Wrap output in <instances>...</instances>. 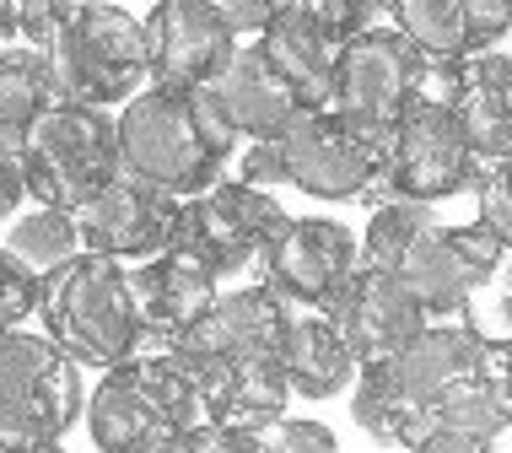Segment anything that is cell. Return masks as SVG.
Instances as JSON below:
<instances>
[{
	"label": "cell",
	"instance_id": "obj_12",
	"mask_svg": "<svg viewBox=\"0 0 512 453\" xmlns=\"http://www.w3.org/2000/svg\"><path fill=\"white\" fill-rule=\"evenodd\" d=\"M281 162H286V184L313 200H367L372 184H378L383 146L356 135L329 108H302L281 130Z\"/></svg>",
	"mask_w": 512,
	"mask_h": 453
},
{
	"label": "cell",
	"instance_id": "obj_32",
	"mask_svg": "<svg viewBox=\"0 0 512 453\" xmlns=\"http://www.w3.org/2000/svg\"><path fill=\"white\" fill-rule=\"evenodd\" d=\"M238 184L248 189H270L286 184V162H281V141H248L243 157H238Z\"/></svg>",
	"mask_w": 512,
	"mask_h": 453
},
{
	"label": "cell",
	"instance_id": "obj_30",
	"mask_svg": "<svg viewBox=\"0 0 512 453\" xmlns=\"http://www.w3.org/2000/svg\"><path fill=\"white\" fill-rule=\"evenodd\" d=\"M459 98H464V60H421L415 87H410V108H448V114H459Z\"/></svg>",
	"mask_w": 512,
	"mask_h": 453
},
{
	"label": "cell",
	"instance_id": "obj_25",
	"mask_svg": "<svg viewBox=\"0 0 512 453\" xmlns=\"http://www.w3.org/2000/svg\"><path fill=\"white\" fill-rule=\"evenodd\" d=\"M11 259H22L38 281H49L54 270H65L71 259H81V227L71 211H49V205H33L27 216H17L0 243Z\"/></svg>",
	"mask_w": 512,
	"mask_h": 453
},
{
	"label": "cell",
	"instance_id": "obj_31",
	"mask_svg": "<svg viewBox=\"0 0 512 453\" xmlns=\"http://www.w3.org/2000/svg\"><path fill=\"white\" fill-rule=\"evenodd\" d=\"M254 437H259L265 453H340L335 432H329L324 421H302V416H281Z\"/></svg>",
	"mask_w": 512,
	"mask_h": 453
},
{
	"label": "cell",
	"instance_id": "obj_17",
	"mask_svg": "<svg viewBox=\"0 0 512 453\" xmlns=\"http://www.w3.org/2000/svg\"><path fill=\"white\" fill-rule=\"evenodd\" d=\"M216 281H221L216 270L184 243H168L157 259L130 265V292H135V313H141V335H146L141 356L178 346L221 297Z\"/></svg>",
	"mask_w": 512,
	"mask_h": 453
},
{
	"label": "cell",
	"instance_id": "obj_6",
	"mask_svg": "<svg viewBox=\"0 0 512 453\" xmlns=\"http://www.w3.org/2000/svg\"><path fill=\"white\" fill-rule=\"evenodd\" d=\"M119 125V168L141 184L162 189L173 200H195L211 184H221V157L205 146L195 103L184 92L146 87L135 103L114 114Z\"/></svg>",
	"mask_w": 512,
	"mask_h": 453
},
{
	"label": "cell",
	"instance_id": "obj_29",
	"mask_svg": "<svg viewBox=\"0 0 512 453\" xmlns=\"http://www.w3.org/2000/svg\"><path fill=\"white\" fill-rule=\"evenodd\" d=\"M38 292H44V281H38L22 259H11L6 249H0V335H11L22 319H33Z\"/></svg>",
	"mask_w": 512,
	"mask_h": 453
},
{
	"label": "cell",
	"instance_id": "obj_2",
	"mask_svg": "<svg viewBox=\"0 0 512 453\" xmlns=\"http://www.w3.org/2000/svg\"><path fill=\"white\" fill-rule=\"evenodd\" d=\"M205 427L211 416L173 351H146L103 373L87 400V432L98 453H173L189 432Z\"/></svg>",
	"mask_w": 512,
	"mask_h": 453
},
{
	"label": "cell",
	"instance_id": "obj_16",
	"mask_svg": "<svg viewBox=\"0 0 512 453\" xmlns=\"http://www.w3.org/2000/svg\"><path fill=\"white\" fill-rule=\"evenodd\" d=\"M496 346H502V340L486 335L480 324H469V319H442V324H426L421 335H415L410 346L399 351L394 362H383V367L394 373L399 394H405V400L421 410V421H426V427H432V437H437V410L448 405L453 394H459L464 383L491 362Z\"/></svg>",
	"mask_w": 512,
	"mask_h": 453
},
{
	"label": "cell",
	"instance_id": "obj_14",
	"mask_svg": "<svg viewBox=\"0 0 512 453\" xmlns=\"http://www.w3.org/2000/svg\"><path fill=\"white\" fill-rule=\"evenodd\" d=\"M146 54L157 92H200L232 65L238 38L221 27L211 0H162L146 17Z\"/></svg>",
	"mask_w": 512,
	"mask_h": 453
},
{
	"label": "cell",
	"instance_id": "obj_28",
	"mask_svg": "<svg viewBox=\"0 0 512 453\" xmlns=\"http://www.w3.org/2000/svg\"><path fill=\"white\" fill-rule=\"evenodd\" d=\"M475 205H480L475 222L512 254V162L480 168V178H475Z\"/></svg>",
	"mask_w": 512,
	"mask_h": 453
},
{
	"label": "cell",
	"instance_id": "obj_3",
	"mask_svg": "<svg viewBox=\"0 0 512 453\" xmlns=\"http://www.w3.org/2000/svg\"><path fill=\"white\" fill-rule=\"evenodd\" d=\"M54 103L65 108H124L151 87L146 22L124 6H60V33L49 44Z\"/></svg>",
	"mask_w": 512,
	"mask_h": 453
},
{
	"label": "cell",
	"instance_id": "obj_11",
	"mask_svg": "<svg viewBox=\"0 0 512 453\" xmlns=\"http://www.w3.org/2000/svg\"><path fill=\"white\" fill-rule=\"evenodd\" d=\"M502 259H507V249L480 222L432 227L410 249V259L394 270V276L405 281V292L415 302H421L426 324H442V319H464L480 286L496 281Z\"/></svg>",
	"mask_w": 512,
	"mask_h": 453
},
{
	"label": "cell",
	"instance_id": "obj_24",
	"mask_svg": "<svg viewBox=\"0 0 512 453\" xmlns=\"http://www.w3.org/2000/svg\"><path fill=\"white\" fill-rule=\"evenodd\" d=\"M351 416H356V427H362L372 443H383V448H410L415 453L426 437H432V427L421 421V410L399 394L389 367H362V373H356Z\"/></svg>",
	"mask_w": 512,
	"mask_h": 453
},
{
	"label": "cell",
	"instance_id": "obj_7",
	"mask_svg": "<svg viewBox=\"0 0 512 453\" xmlns=\"http://www.w3.org/2000/svg\"><path fill=\"white\" fill-rule=\"evenodd\" d=\"M475 178H480V162L469 151L459 114H448V108H405V119L383 141L378 184H372L367 205H383V200L437 205L448 195L475 189Z\"/></svg>",
	"mask_w": 512,
	"mask_h": 453
},
{
	"label": "cell",
	"instance_id": "obj_33",
	"mask_svg": "<svg viewBox=\"0 0 512 453\" xmlns=\"http://www.w3.org/2000/svg\"><path fill=\"white\" fill-rule=\"evenodd\" d=\"M189 103H195V119H200V135H205V146L216 151L221 162L238 151V130H232V119L221 114V103H216V92L211 87H200V92H189Z\"/></svg>",
	"mask_w": 512,
	"mask_h": 453
},
{
	"label": "cell",
	"instance_id": "obj_5",
	"mask_svg": "<svg viewBox=\"0 0 512 453\" xmlns=\"http://www.w3.org/2000/svg\"><path fill=\"white\" fill-rule=\"evenodd\" d=\"M81 405L87 394L71 356H60L44 335H27V329L0 335V453L60 448Z\"/></svg>",
	"mask_w": 512,
	"mask_h": 453
},
{
	"label": "cell",
	"instance_id": "obj_19",
	"mask_svg": "<svg viewBox=\"0 0 512 453\" xmlns=\"http://www.w3.org/2000/svg\"><path fill=\"white\" fill-rule=\"evenodd\" d=\"M389 27L421 60H475L512 33L507 0H399Z\"/></svg>",
	"mask_w": 512,
	"mask_h": 453
},
{
	"label": "cell",
	"instance_id": "obj_22",
	"mask_svg": "<svg viewBox=\"0 0 512 453\" xmlns=\"http://www.w3.org/2000/svg\"><path fill=\"white\" fill-rule=\"evenodd\" d=\"M286 373V389L302 400H335L356 383V356L345 351V340L335 335V324L313 308H286V329H281V351H275Z\"/></svg>",
	"mask_w": 512,
	"mask_h": 453
},
{
	"label": "cell",
	"instance_id": "obj_34",
	"mask_svg": "<svg viewBox=\"0 0 512 453\" xmlns=\"http://www.w3.org/2000/svg\"><path fill=\"white\" fill-rule=\"evenodd\" d=\"M27 200V184H22V135L0 130V222Z\"/></svg>",
	"mask_w": 512,
	"mask_h": 453
},
{
	"label": "cell",
	"instance_id": "obj_9",
	"mask_svg": "<svg viewBox=\"0 0 512 453\" xmlns=\"http://www.w3.org/2000/svg\"><path fill=\"white\" fill-rule=\"evenodd\" d=\"M254 265H259V286L275 292L286 308L324 313L329 297L362 265V243L351 238L345 222H329V216H286Z\"/></svg>",
	"mask_w": 512,
	"mask_h": 453
},
{
	"label": "cell",
	"instance_id": "obj_36",
	"mask_svg": "<svg viewBox=\"0 0 512 453\" xmlns=\"http://www.w3.org/2000/svg\"><path fill=\"white\" fill-rule=\"evenodd\" d=\"M173 453H265L254 432H238V427H205V432H189Z\"/></svg>",
	"mask_w": 512,
	"mask_h": 453
},
{
	"label": "cell",
	"instance_id": "obj_18",
	"mask_svg": "<svg viewBox=\"0 0 512 453\" xmlns=\"http://www.w3.org/2000/svg\"><path fill=\"white\" fill-rule=\"evenodd\" d=\"M259 54H265L270 71L292 87V98L302 108H329L345 38L318 17L313 0H286V6H275L270 27L259 33Z\"/></svg>",
	"mask_w": 512,
	"mask_h": 453
},
{
	"label": "cell",
	"instance_id": "obj_39",
	"mask_svg": "<svg viewBox=\"0 0 512 453\" xmlns=\"http://www.w3.org/2000/svg\"><path fill=\"white\" fill-rule=\"evenodd\" d=\"M11 49V38H6V17H0V54H6Z\"/></svg>",
	"mask_w": 512,
	"mask_h": 453
},
{
	"label": "cell",
	"instance_id": "obj_4",
	"mask_svg": "<svg viewBox=\"0 0 512 453\" xmlns=\"http://www.w3.org/2000/svg\"><path fill=\"white\" fill-rule=\"evenodd\" d=\"M119 168V125L103 108L54 103L33 130L22 135V184L27 200L49 211H81L114 184Z\"/></svg>",
	"mask_w": 512,
	"mask_h": 453
},
{
	"label": "cell",
	"instance_id": "obj_37",
	"mask_svg": "<svg viewBox=\"0 0 512 453\" xmlns=\"http://www.w3.org/2000/svg\"><path fill=\"white\" fill-rule=\"evenodd\" d=\"M415 453H491V443H480V437H464V432H437L426 437Z\"/></svg>",
	"mask_w": 512,
	"mask_h": 453
},
{
	"label": "cell",
	"instance_id": "obj_1",
	"mask_svg": "<svg viewBox=\"0 0 512 453\" xmlns=\"http://www.w3.org/2000/svg\"><path fill=\"white\" fill-rule=\"evenodd\" d=\"M38 319H44V340L76 367H114L135 362L146 346L141 313H135L130 292V265L103 254H81L65 270H54L38 292Z\"/></svg>",
	"mask_w": 512,
	"mask_h": 453
},
{
	"label": "cell",
	"instance_id": "obj_23",
	"mask_svg": "<svg viewBox=\"0 0 512 453\" xmlns=\"http://www.w3.org/2000/svg\"><path fill=\"white\" fill-rule=\"evenodd\" d=\"M459 125L469 135L480 168L512 162V54L491 49L464 60V98H459Z\"/></svg>",
	"mask_w": 512,
	"mask_h": 453
},
{
	"label": "cell",
	"instance_id": "obj_8",
	"mask_svg": "<svg viewBox=\"0 0 512 453\" xmlns=\"http://www.w3.org/2000/svg\"><path fill=\"white\" fill-rule=\"evenodd\" d=\"M415 71H421V54H415L389 22L372 27V33H356L351 44H345V54H340L329 114L345 119L356 135H367L372 146H383L389 130L405 119V108H410Z\"/></svg>",
	"mask_w": 512,
	"mask_h": 453
},
{
	"label": "cell",
	"instance_id": "obj_41",
	"mask_svg": "<svg viewBox=\"0 0 512 453\" xmlns=\"http://www.w3.org/2000/svg\"><path fill=\"white\" fill-rule=\"evenodd\" d=\"M491 453H502V448H496V443H491Z\"/></svg>",
	"mask_w": 512,
	"mask_h": 453
},
{
	"label": "cell",
	"instance_id": "obj_20",
	"mask_svg": "<svg viewBox=\"0 0 512 453\" xmlns=\"http://www.w3.org/2000/svg\"><path fill=\"white\" fill-rule=\"evenodd\" d=\"M281 329H286V302L265 286H238V292H221L211 313L178 346L205 351L216 362H259V356L281 351Z\"/></svg>",
	"mask_w": 512,
	"mask_h": 453
},
{
	"label": "cell",
	"instance_id": "obj_38",
	"mask_svg": "<svg viewBox=\"0 0 512 453\" xmlns=\"http://www.w3.org/2000/svg\"><path fill=\"white\" fill-rule=\"evenodd\" d=\"M496 324H502L507 329V335H512V254L502 259V270H496Z\"/></svg>",
	"mask_w": 512,
	"mask_h": 453
},
{
	"label": "cell",
	"instance_id": "obj_40",
	"mask_svg": "<svg viewBox=\"0 0 512 453\" xmlns=\"http://www.w3.org/2000/svg\"><path fill=\"white\" fill-rule=\"evenodd\" d=\"M38 453H65V448H38Z\"/></svg>",
	"mask_w": 512,
	"mask_h": 453
},
{
	"label": "cell",
	"instance_id": "obj_27",
	"mask_svg": "<svg viewBox=\"0 0 512 453\" xmlns=\"http://www.w3.org/2000/svg\"><path fill=\"white\" fill-rule=\"evenodd\" d=\"M432 227H442L437 216H432V205H415V200H383V205H372L367 238H362V265L367 270H399L410 259V249Z\"/></svg>",
	"mask_w": 512,
	"mask_h": 453
},
{
	"label": "cell",
	"instance_id": "obj_15",
	"mask_svg": "<svg viewBox=\"0 0 512 453\" xmlns=\"http://www.w3.org/2000/svg\"><path fill=\"white\" fill-rule=\"evenodd\" d=\"M178 205L184 200L119 173L98 200H87L76 211L81 254H103V259H119V265H146V259H157L173 243Z\"/></svg>",
	"mask_w": 512,
	"mask_h": 453
},
{
	"label": "cell",
	"instance_id": "obj_13",
	"mask_svg": "<svg viewBox=\"0 0 512 453\" xmlns=\"http://www.w3.org/2000/svg\"><path fill=\"white\" fill-rule=\"evenodd\" d=\"M324 319L335 324V335L345 340V351L356 356V367H383L410 346L426 329L421 302L405 292V281L394 270H367L356 265V276L329 297Z\"/></svg>",
	"mask_w": 512,
	"mask_h": 453
},
{
	"label": "cell",
	"instance_id": "obj_21",
	"mask_svg": "<svg viewBox=\"0 0 512 453\" xmlns=\"http://www.w3.org/2000/svg\"><path fill=\"white\" fill-rule=\"evenodd\" d=\"M221 114L232 119L238 141H281V130L302 114V103L292 98L281 76L270 71V60L259 54V44H238L232 65L211 81Z\"/></svg>",
	"mask_w": 512,
	"mask_h": 453
},
{
	"label": "cell",
	"instance_id": "obj_10",
	"mask_svg": "<svg viewBox=\"0 0 512 453\" xmlns=\"http://www.w3.org/2000/svg\"><path fill=\"white\" fill-rule=\"evenodd\" d=\"M286 211L281 200L265 195V189H248L238 178H221L205 195L178 205V232L173 243L195 249L216 276H232V270L254 265L265 254V243L281 232Z\"/></svg>",
	"mask_w": 512,
	"mask_h": 453
},
{
	"label": "cell",
	"instance_id": "obj_26",
	"mask_svg": "<svg viewBox=\"0 0 512 453\" xmlns=\"http://www.w3.org/2000/svg\"><path fill=\"white\" fill-rule=\"evenodd\" d=\"M49 108H54L49 60L33 49H6L0 54V130L27 135Z\"/></svg>",
	"mask_w": 512,
	"mask_h": 453
},
{
	"label": "cell",
	"instance_id": "obj_35",
	"mask_svg": "<svg viewBox=\"0 0 512 453\" xmlns=\"http://www.w3.org/2000/svg\"><path fill=\"white\" fill-rule=\"evenodd\" d=\"M216 6V17H221V27H227L232 38H248V33H265L270 27V17H275V6L270 0H211Z\"/></svg>",
	"mask_w": 512,
	"mask_h": 453
}]
</instances>
